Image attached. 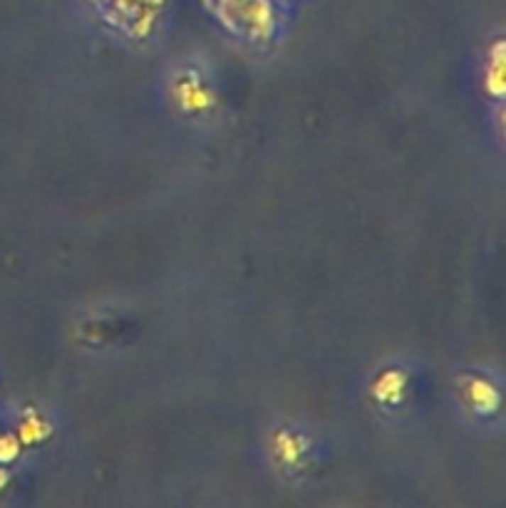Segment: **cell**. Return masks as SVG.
<instances>
[{
  "label": "cell",
  "mask_w": 506,
  "mask_h": 508,
  "mask_svg": "<svg viewBox=\"0 0 506 508\" xmlns=\"http://www.w3.org/2000/svg\"><path fill=\"white\" fill-rule=\"evenodd\" d=\"M467 397H469V404H472L477 412H494L497 409V404H499L497 390H494L487 380H479V377L469 380Z\"/></svg>",
  "instance_id": "cell-2"
},
{
  "label": "cell",
  "mask_w": 506,
  "mask_h": 508,
  "mask_svg": "<svg viewBox=\"0 0 506 508\" xmlns=\"http://www.w3.org/2000/svg\"><path fill=\"white\" fill-rule=\"evenodd\" d=\"M405 394V375L397 370L383 372L375 382V397L385 404H397Z\"/></svg>",
  "instance_id": "cell-1"
},
{
  "label": "cell",
  "mask_w": 506,
  "mask_h": 508,
  "mask_svg": "<svg viewBox=\"0 0 506 508\" xmlns=\"http://www.w3.org/2000/svg\"><path fill=\"white\" fill-rule=\"evenodd\" d=\"M48 431H50L48 424H45V421H40L38 416H33V419H28V421L23 424V431H20V434H23V439L28 441V444H30V441L35 444V441L43 439V436L48 434Z\"/></svg>",
  "instance_id": "cell-3"
},
{
  "label": "cell",
  "mask_w": 506,
  "mask_h": 508,
  "mask_svg": "<svg viewBox=\"0 0 506 508\" xmlns=\"http://www.w3.org/2000/svg\"><path fill=\"white\" fill-rule=\"evenodd\" d=\"M18 456V441L13 436H3L0 439V461H10Z\"/></svg>",
  "instance_id": "cell-4"
}]
</instances>
